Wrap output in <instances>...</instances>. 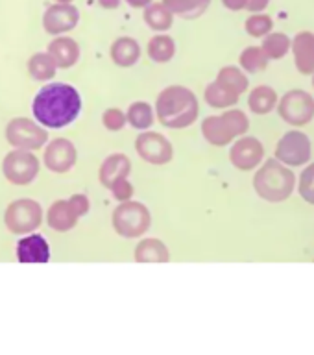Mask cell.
<instances>
[{
    "label": "cell",
    "mask_w": 314,
    "mask_h": 355,
    "mask_svg": "<svg viewBox=\"0 0 314 355\" xmlns=\"http://www.w3.org/2000/svg\"><path fill=\"white\" fill-rule=\"evenodd\" d=\"M82 94L74 85L65 82L46 83L32 102L33 119L46 130L71 126L82 113Z\"/></svg>",
    "instance_id": "6da1fadb"
},
{
    "label": "cell",
    "mask_w": 314,
    "mask_h": 355,
    "mask_svg": "<svg viewBox=\"0 0 314 355\" xmlns=\"http://www.w3.org/2000/svg\"><path fill=\"white\" fill-rule=\"evenodd\" d=\"M154 111L161 126L185 130L193 126L200 115L198 96L185 85H168L157 94Z\"/></svg>",
    "instance_id": "7a4b0ae2"
},
{
    "label": "cell",
    "mask_w": 314,
    "mask_h": 355,
    "mask_svg": "<svg viewBox=\"0 0 314 355\" xmlns=\"http://www.w3.org/2000/svg\"><path fill=\"white\" fill-rule=\"evenodd\" d=\"M296 189V176L290 166L283 165L276 157L263 161L254 174V191L257 196L272 204L290 198Z\"/></svg>",
    "instance_id": "3957f363"
},
{
    "label": "cell",
    "mask_w": 314,
    "mask_h": 355,
    "mask_svg": "<svg viewBox=\"0 0 314 355\" xmlns=\"http://www.w3.org/2000/svg\"><path fill=\"white\" fill-rule=\"evenodd\" d=\"M111 226L119 237L126 241L141 239L152 227V213L146 204L139 200L132 198L128 202H119L111 215Z\"/></svg>",
    "instance_id": "277c9868"
},
{
    "label": "cell",
    "mask_w": 314,
    "mask_h": 355,
    "mask_svg": "<svg viewBox=\"0 0 314 355\" xmlns=\"http://www.w3.org/2000/svg\"><path fill=\"white\" fill-rule=\"evenodd\" d=\"M44 220L43 205L33 198H17L4 211L6 230L17 237L37 232Z\"/></svg>",
    "instance_id": "5b68a950"
},
{
    "label": "cell",
    "mask_w": 314,
    "mask_h": 355,
    "mask_svg": "<svg viewBox=\"0 0 314 355\" xmlns=\"http://www.w3.org/2000/svg\"><path fill=\"white\" fill-rule=\"evenodd\" d=\"M6 141L11 148L41 150L49 143V130L30 116H15L6 124Z\"/></svg>",
    "instance_id": "8992f818"
},
{
    "label": "cell",
    "mask_w": 314,
    "mask_h": 355,
    "mask_svg": "<svg viewBox=\"0 0 314 355\" xmlns=\"http://www.w3.org/2000/svg\"><path fill=\"white\" fill-rule=\"evenodd\" d=\"M41 171V161L32 150L13 148L2 159V174L11 185L26 187L37 180Z\"/></svg>",
    "instance_id": "52a82bcc"
},
{
    "label": "cell",
    "mask_w": 314,
    "mask_h": 355,
    "mask_svg": "<svg viewBox=\"0 0 314 355\" xmlns=\"http://www.w3.org/2000/svg\"><path fill=\"white\" fill-rule=\"evenodd\" d=\"M277 113L290 126H307L314 119L313 94L304 89H290L277 100Z\"/></svg>",
    "instance_id": "ba28073f"
},
{
    "label": "cell",
    "mask_w": 314,
    "mask_h": 355,
    "mask_svg": "<svg viewBox=\"0 0 314 355\" xmlns=\"http://www.w3.org/2000/svg\"><path fill=\"white\" fill-rule=\"evenodd\" d=\"M135 152L144 163L154 166L168 165L174 159V146L171 139L154 130H144L135 139Z\"/></svg>",
    "instance_id": "9c48e42d"
},
{
    "label": "cell",
    "mask_w": 314,
    "mask_h": 355,
    "mask_svg": "<svg viewBox=\"0 0 314 355\" xmlns=\"http://www.w3.org/2000/svg\"><path fill=\"white\" fill-rule=\"evenodd\" d=\"M313 155V143L307 133L290 130L276 144L274 157L287 166H302L309 163Z\"/></svg>",
    "instance_id": "30bf717a"
},
{
    "label": "cell",
    "mask_w": 314,
    "mask_h": 355,
    "mask_svg": "<svg viewBox=\"0 0 314 355\" xmlns=\"http://www.w3.org/2000/svg\"><path fill=\"white\" fill-rule=\"evenodd\" d=\"M78 163L76 144L71 139H52L43 146V165L54 174H67Z\"/></svg>",
    "instance_id": "8fae6325"
},
{
    "label": "cell",
    "mask_w": 314,
    "mask_h": 355,
    "mask_svg": "<svg viewBox=\"0 0 314 355\" xmlns=\"http://www.w3.org/2000/svg\"><path fill=\"white\" fill-rule=\"evenodd\" d=\"M43 30L50 35H65L80 24V10L72 2L50 4L41 19Z\"/></svg>",
    "instance_id": "7c38bea8"
},
{
    "label": "cell",
    "mask_w": 314,
    "mask_h": 355,
    "mask_svg": "<svg viewBox=\"0 0 314 355\" xmlns=\"http://www.w3.org/2000/svg\"><path fill=\"white\" fill-rule=\"evenodd\" d=\"M265 159V146L257 137L241 135L233 141L229 148V161L235 168L243 172L254 171Z\"/></svg>",
    "instance_id": "4fadbf2b"
},
{
    "label": "cell",
    "mask_w": 314,
    "mask_h": 355,
    "mask_svg": "<svg viewBox=\"0 0 314 355\" xmlns=\"http://www.w3.org/2000/svg\"><path fill=\"white\" fill-rule=\"evenodd\" d=\"M15 254L22 265H44L50 261V244L41 233H28L17 241Z\"/></svg>",
    "instance_id": "5bb4252c"
},
{
    "label": "cell",
    "mask_w": 314,
    "mask_h": 355,
    "mask_svg": "<svg viewBox=\"0 0 314 355\" xmlns=\"http://www.w3.org/2000/svg\"><path fill=\"white\" fill-rule=\"evenodd\" d=\"M52 60L58 65V69H72L76 65L80 58H82V49L76 39L69 37V35H55L49 43L46 49Z\"/></svg>",
    "instance_id": "9a60e30c"
},
{
    "label": "cell",
    "mask_w": 314,
    "mask_h": 355,
    "mask_svg": "<svg viewBox=\"0 0 314 355\" xmlns=\"http://www.w3.org/2000/svg\"><path fill=\"white\" fill-rule=\"evenodd\" d=\"M290 50L294 55V65L299 74H313L314 72V33L299 32L290 41Z\"/></svg>",
    "instance_id": "2e32d148"
},
{
    "label": "cell",
    "mask_w": 314,
    "mask_h": 355,
    "mask_svg": "<svg viewBox=\"0 0 314 355\" xmlns=\"http://www.w3.org/2000/svg\"><path fill=\"white\" fill-rule=\"evenodd\" d=\"M143 55V49L135 37H130V35H122V37H116L110 46V58L111 61L115 63L116 67L121 69H130V67H135Z\"/></svg>",
    "instance_id": "e0dca14e"
},
{
    "label": "cell",
    "mask_w": 314,
    "mask_h": 355,
    "mask_svg": "<svg viewBox=\"0 0 314 355\" xmlns=\"http://www.w3.org/2000/svg\"><path fill=\"white\" fill-rule=\"evenodd\" d=\"M80 222V216L74 213V209L69 204V200L61 198L50 204L46 209V226L58 233H67L74 230Z\"/></svg>",
    "instance_id": "ac0fdd59"
},
{
    "label": "cell",
    "mask_w": 314,
    "mask_h": 355,
    "mask_svg": "<svg viewBox=\"0 0 314 355\" xmlns=\"http://www.w3.org/2000/svg\"><path fill=\"white\" fill-rule=\"evenodd\" d=\"M133 259L143 265L152 263H168L171 261V248L157 237H141L135 250H133Z\"/></svg>",
    "instance_id": "d6986e66"
},
{
    "label": "cell",
    "mask_w": 314,
    "mask_h": 355,
    "mask_svg": "<svg viewBox=\"0 0 314 355\" xmlns=\"http://www.w3.org/2000/svg\"><path fill=\"white\" fill-rule=\"evenodd\" d=\"M130 172H132V159L126 154L122 152L110 154L98 168L100 185L107 189L119 178H130Z\"/></svg>",
    "instance_id": "ffe728a7"
},
{
    "label": "cell",
    "mask_w": 314,
    "mask_h": 355,
    "mask_svg": "<svg viewBox=\"0 0 314 355\" xmlns=\"http://www.w3.org/2000/svg\"><path fill=\"white\" fill-rule=\"evenodd\" d=\"M202 135L207 143L216 146V148L227 146L235 141V135L229 132V128L220 115L205 116L202 121Z\"/></svg>",
    "instance_id": "44dd1931"
},
{
    "label": "cell",
    "mask_w": 314,
    "mask_h": 355,
    "mask_svg": "<svg viewBox=\"0 0 314 355\" xmlns=\"http://www.w3.org/2000/svg\"><path fill=\"white\" fill-rule=\"evenodd\" d=\"M174 13H172L168 8H166L163 2H152L146 8H143V21L144 24L154 30L155 33H163L168 32L174 24Z\"/></svg>",
    "instance_id": "7402d4cb"
},
{
    "label": "cell",
    "mask_w": 314,
    "mask_h": 355,
    "mask_svg": "<svg viewBox=\"0 0 314 355\" xmlns=\"http://www.w3.org/2000/svg\"><path fill=\"white\" fill-rule=\"evenodd\" d=\"M26 71L35 82H50L60 69L52 60V55L44 50V52H35L28 58Z\"/></svg>",
    "instance_id": "603a6c76"
},
{
    "label": "cell",
    "mask_w": 314,
    "mask_h": 355,
    "mask_svg": "<svg viewBox=\"0 0 314 355\" xmlns=\"http://www.w3.org/2000/svg\"><path fill=\"white\" fill-rule=\"evenodd\" d=\"M146 52H148V58L154 63L163 65V63H168V61L174 60V55H176V41L166 32L155 33L154 37H150L148 44H146Z\"/></svg>",
    "instance_id": "cb8c5ba5"
},
{
    "label": "cell",
    "mask_w": 314,
    "mask_h": 355,
    "mask_svg": "<svg viewBox=\"0 0 314 355\" xmlns=\"http://www.w3.org/2000/svg\"><path fill=\"white\" fill-rule=\"evenodd\" d=\"M277 100H279V96L270 85H257L250 91L248 107L255 115H268L276 110Z\"/></svg>",
    "instance_id": "d4e9b609"
},
{
    "label": "cell",
    "mask_w": 314,
    "mask_h": 355,
    "mask_svg": "<svg viewBox=\"0 0 314 355\" xmlns=\"http://www.w3.org/2000/svg\"><path fill=\"white\" fill-rule=\"evenodd\" d=\"M161 2L174 13V17L185 21L200 19L211 6V0H161Z\"/></svg>",
    "instance_id": "484cf974"
},
{
    "label": "cell",
    "mask_w": 314,
    "mask_h": 355,
    "mask_svg": "<svg viewBox=\"0 0 314 355\" xmlns=\"http://www.w3.org/2000/svg\"><path fill=\"white\" fill-rule=\"evenodd\" d=\"M126 121L133 130H139V132L150 130L155 122L154 105L144 102V100L133 102V104H130V107L126 111Z\"/></svg>",
    "instance_id": "4316f807"
},
{
    "label": "cell",
    "mask_w": 314,
    "mask_h": 355,
    "mask_svg": "<svg viewBox=\"0 0 314 355\" xmlns=\"http://www.w3.org/2000/svg\"><path fill=\"white\" fill-rule=\"evenodd\" d=\"M216 82L224 85L226 89H229L232 93L235 94H244L248 91L250 87V80L246 76V72L241 69V67H235V65H226L222 67L218 74H216Z\"/></svg>",
    "instance_id": "83f0119b"
},
{
    "label": "cell",
    "mask_w": 314,
    "mask_h": 355,
    "mask_svg": "<svg viewBox=\"0 0 314 355\" xmlns=\"http://www.w3.org/2000/svg\"><path fill=\"white\" fill-rule=\"evenodd\" d=\"M238 94L232 93L229 89H226L224 85L216 82H211L204 91V100L205 104L215 107V110H227V107H233L235 104H238Z\"/></svg>",
    "instance_id": "f1b7e54d"
},
{
    "label": "cell",
    "mask_w": 314,
    "mask_h": 355,
    "mask_svg": "<svg viewBox=\"0 0 314 355\" xmlns=\"http://www.w3.org/2000/svg\"><path fill=\"white\" fill-rule=\"evenodd\" d=\"M270 60L261 46H246L238 55V65L246 74H257L268 67Z\"/></svg>",
    "instance_id": "f546056e"
},
{
    "label": "cell",
    "mask_w": 314,
    "mask_h": 355,
    "mask_svg": "<svg viewBox=\"0 0 314 355\" xmlns=\"http://www.w3.org/2000/svg\"><path fill=\"white\" fill-rule=\"evenodd\" d=\"M261 49L268 55V60H283L290 52V37L287 33L270 32L263 37Z\"/></svg>",
    "instance_id": "4dcf8cb0"
},
{
    "label": "cell",
    "mask_w": 314,
    "mask_h": 355,
    "mask_svg": "<svg viewBox=\"0 0 314 355\" xmlns=\"http://www.w3.org/2000/svg\"><path fill=\"white\" fill-rule=\"evenodd\" d=\"M244 30L252 37L261 39L274 30V21H272L270 15H266L265 11L263 13H254V15H250L246 19V22H244Z\"/></svg>",
    "instance_id": "1f68e13d"
},
{
    "label": "cell",
    "mask_w": 314,
    "mask_h": 355,
    "mask_svg": "<svg viewBox=\"0 0 314 355\" xmlns=\"http://www.w3.org/2000/svg\"><path fill=\"white\" fill-rule=\"evenodd\" d=\"M220 116L224 119V122L227 124V128H229V132L235 135V139L248 133L250 119L243 110H233V107H227V110L224 111Z\"/></svg>",
    "instance_id": "d6a6232c"
},
{
    "label": "cell",
    "mask_w": 314,
    "mask_h": 355,
    "mask_svg": "<svg viewBox=\"0 0 314 355\" xmlns=\"http://www.w3.org/2000/svg\"><path fill=\"white\" fill-rule=\"evenodd\" d=\"M298 193L307 204L314 205V163L305 166L304 172L299 174Z\"/></svg>",
    "instance_id": "836d02e7"
},
{
    "label": "cell",
    "mask_w": 314,
    "mask_h": 355,
    "mask_svg": "<svg viewBox=\"0 0 314 355\" xmlns=\"http://www.w3.org/2000/svg\"><path fill=\"white\" fill-rule=\"evenodd\" d=\"M102 124L107 132H121L128 124L126 121V111L119 110V107H107L102 113Z\"/></svg>",
    "instance_id": "e575fe53"
},
{
    "label": "cell",
    "mask_w": 314,
    "mask_h": 355,
    "mask_svg": "<svg viewBox=\"0 0 314 355\" xmlns=\"http://www.w3.org/2000/svg\"><path fill=\"white\" fill-rule=\"evenodd\" d=\"M107 189H110L111 196H113L116 202H128V200L133 198V193H135V189H133L132 182H130V178H119V180H115Z\"/></svg>",
    "instance_id": "d590c367"
},
{
    "label": "cell",
    "mask_w": 314,
    "mask_h": 355,
    "mask_svg": "<svg viewBox=\"0 0 314 355\" xmlns=\"http://www.w3.org/2000/svg\"><path fill=\"white\" fill-rule=\"evenodd\" d=\"M67 200H69V204H71V207L74 209V213H76L80 218H83V216L87 215L89 211H91V200H89L87 194L74 193Z\"/></svg>",
    "instance_id": "8d00e7d4"
},
{
    "label": "cell",
    "mask_w": 314,
    "mask_h": 355,
    "mask_svg": "<svg viewBox=\"0 0 314 355\" xmlns=\"http://www.w3.org/2000/svg\"><path fill=\"white\" fill-rule=\"evenodd\" d=\"M268 4H270V0H246L244 10H248L250 13H263L268 8Z\"/></svg>",
    "instance_id": "74e56055"
},
{
    "label": "cell",
    "mask_w": 314,
    "mask_h": 355,
    "mask_svg": "<svg viewBox=\"0 0 314 355\" xmlns=\"http://www.w3.org/2000/svg\"><path fill=\"white\" fill-rule=\"evenodd\" d=\"M222 6L229 11H243L246 8V0H222Z\"/></svg>",
    "instance_id": "f35d334b"
},
{
    "label": "cell",
    "mask_w": 314,
    "mask_h": 355,
    "mask_svg": "<svg viewBox=\"0 0 314 355\" xmlns=\"http://www.w3.org/2000/svg\"><path fill=\"white\" fill-rule=\"evenodd\" d=\"M122 0H98V6L102 10H116L121 8Z\"/></svg>",
    "instance_id": "ab89813d"
},
{
    "label": "cell",
    "mask_w": 314,
    "mask_h": 355,
    "mask_svg": "<svg viewBox=\"0 0 314 355\" xmlns=\"http://www.w3.org/2000/svg\"><path fill=\"white\" fill-rule=\"evenodd\" d=\"M130 8H133V10H143V8H146L148 4H152L154 0H124Z\"/></svg>",
    "instance_id": "60d3db41"
},
{
    "label": "cell",
    "mask_w": 314,
    "mask_h": 355,
    "mask_svg": "<svg viewBox=\"0 0 314 355\" xmlns=\"http://www.w3.org/2000/svg\"><path fill=\"white\" fill-rule=\"evenodd\" d=\"M54 2H74V0H54Z\"/></svg>",
    "instance_id": "b9f144b4"
},
{
    "label": "cell",
    "mask_w": 314,
    "mask_h": 355,
    "mask_svg": "<svg viewBox=\"0 0 314 355\" xmlns=\"http://www.w3.org/2000/svg\"><path fill=\"white\" fill-rule=\"evenodd\" d=\"M313 87H314V72H313Z\"/></svg>",
    "instance_id": "7bdbcfd3"
}]
</instances>
